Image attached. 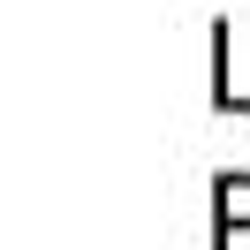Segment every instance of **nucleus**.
Masks as SVG:
<instances>
[{"mask_svg":"<svg viewBox=\"0 0 250 250\" xmlns=\"http://www.w3.org/2000/svg\"><path fill=\"white\" fill-rule=\"evenodd\" d=\"M228 46H235V31H228V16H220V23H212V106H220V114H250V91H235Z\"/></svg>","mask_w":250,"mask_h":250,"instance_id":"2","label":"nucleus"},{"mask_svg":"<svg viewBox=\"0 0 250 250\" xmlns=\"http://www.w3.org/2000/svg\"><path fill=\"white\" fill-rule=\"evenodd\" d=\"M243 228H250V174H220V189H212V250H228Z\"/></svg>","mask_w":250,"mask_h":250,"instance_id":"1","label":"nucleus"}]
</instances>
